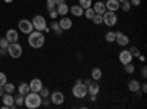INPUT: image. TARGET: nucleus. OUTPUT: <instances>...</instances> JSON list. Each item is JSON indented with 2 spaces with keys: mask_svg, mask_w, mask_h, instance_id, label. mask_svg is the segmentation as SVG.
<instances>
[{
  "mask_svg": "<svg viewBox=\"0 0 147 109\" xmlns=\"http://www.w3.org/2000/svg\"><path fill=\"white\" fill-rule=\"evenodd\" d=\"M6 53H7V49H3V47H0V55L3 56V55H6Z\"/></svg>",
  "mask_w": 147,
  "mask_h": 109,
  "instance_id": "nucleus-41",
  "label": "nucleus"
},
{
  "mask_svg": "<svg viewBox=\"0 0 147 109\" xmlns=\"http://www.w3.org/2000/svg\"><path fill=\"white\" fill-rule=\"evenodd\" d=\"M118 2H119V3H122V2H125V0H118Z\"/></svg>",
  "mask_w": 147,
  "mask_h": 109,
  "instance_id": "nucleus-46",
  "label": "nucleus"
},
{
  "mask_svg": "<svg viewBox=\"0 0 147 109\" xmlns=\"http://www.w3.org/2000/svg\"><path fill=\"white\" fill-rule=\"evenodd\" d=\"M91 5H93L91 0H80V6L82 9H88V7H91Z\"/></svg>",
  "mask_w": 147,
  "mask_h": 109,
  "instance_id": "nucleus-27",
  "label": "nucleus"
},
{
  "mask_svg": "<svg viewBox=\"0 0 147 109\" xmlns=\"http://www.w3.org/2000/svg\"><path fill=\"white\" fill-rule=\"evenodd\" d=\"M106 5V10H110V12H116L119 9V2L118 0H107V2L105 3Z\"/></svg>",
  "mask_w": 147,
  "mask_h": 109,
  "instance_id": "nucleus-14",
  "label": "nucleus"
},
{
  "mask_svg": "<svg viewBox=\"0 0 147 109\" xmlns=\"http://www.w3.org/2000/svg\"><path fill=\"white\" fill-rule=\"evenodd\" d=\"M13 99H15V106L18 108V106H22V105H24V99H25V96L19 93L16 97H13Z\"/></svg>",
  "mask_w": 147,
  "mask_h": 109,
  "instance_id": "nucleus-24",
  "label": "nucleus"
},
{
  "mask_svg": "<svg viewBox=\"0 0 147 109\" xmlns=\"http://www.w3.org/2000/svg\"><path fill=\"white\" fill-rule=\"evenodd\" d=\"M32 27L37 31H44V32L50 31V28H47V22H46L44 16H41V15H35L32 18Z\"/></svg>",
  "mask_w": 147,
  "mask_h": 109,
  "instance_id": "nucleus-4",
  "label": "nucleus"
},
{
  "mask_svg": "<svg viewBox=\"0 0 147 109\" xmlns=\"http://www.w3.org/2000/svg\"><path fill=\"white\" fill-rule=\"evenodd\" d=\"M7 83V78H6V74L5 72H0V86H5V84Z\"/></svg>",
  "mask_w": 147,
  "mask_h": 109,
  "instance_id": "nucleus-34",
  "label": "nucleus"
},
{
  "mask_svg": "<svg viewBox=\"0 0 147 109\" xmlns=\"http://www.w3.org/2000/svg\"><path fill=\"white\" fill-rule=\"evenodd\" d=\"M140 89L143 90V93H146L147 91V84H140Z\"/></svg>",
  "mask_w": 147,
  "mask_h": 109,
  "instance_id": "nucleus-40",
  "label": "nucleus"
},
{
  "mask_svg": "<svg viewBox=\"0 0 147 109\" xmlns=\"http://www.w3.org/2000/svg\"><path fill=\"white\" fill-rule=\"evenodd\" d=\"M131 6H140L141 5V0H129Z\"/></svg>",
  "mask_w": 147,
  "mask_h": 109,
  "instance_id": "nucleus-38",
  "label": "nucleus"
},
{
  "mask_svg": "<svg viewBox=\"0 0 147 109\" xmlns=\"http://www.w3.org/2000/svg\"><path fill=\"white\" fill-rule=\"evenodd\" d=\"M49 15H50V18H52V19H55L56 16H59V15H57V12H56V9H52V10H49Z\"/></svg>",
  "mask_w": 147,
  "mask_h": 109,
  "instance_id": "nucleus-37",
  "label": "nucleus"
},
{
  "mask_svg": "<svg viewBox=\"0 0 147 109\" xmlns=\"http://www.w3.org/2000/svg\"><path fill=\"white\" fill-rule=\"evenodd\" d=\"M59 27L62 28V31H68L72 28V19L68 18V16H63L62 19L59 21Z\"/></svg>",
  "mask_w": 147,
  "mask_h": 109,
  "instance_id": "nucleus-12",
  "label": "nucleus"
},
{
  "mask_svg": "<svg viewBox=\"0 0 147 109\" xmlns=\"http://www.w3.org/2000/svg\"><path fill=\"white\" fill-rule=\"evenodd\" d=\"M55 2V5L57 6V5H62V3H65V0H53Z\"/></svg>",
  "mask_w": 147,
  "mask_h": 109,
  "instance_id": "nucleus-42",
  "label": "nucleus"
},
{
  "mask_svg": "<svg viewBox=\"0 0 147 109\" xmlns=\"http://www.w3.org/2000/svg\"><path fill=\"white\" fill-rule=\"evenodd\" d=\"M82 83H84V84H85V86H88V84H90V83H91V80H85V81H82Z\"/></svg>",
  "mask_w": 147,
  "mask_h": 109,
  "instance_id": "nucleus-44",
  "label": "nucleus"
},
{
  "mask_svg": "<svg viewBox=\"0 0 147 109\" xmlns=\"http://www.w3.org/2000/svg\"><path fill=\"white\" fill-rule=\"evenodd\" d=\"M72 94L75 96L77 99H84L85 96L88 94L87 86H85L82 81H77V83H75V86L72 87Z\"/></svg>",
  "mask_w": 147,
  "mask_h": 109,
  "instance_id": "nucleus-3",
  "label": "nucleus"
},
{
  "mask_svg": "<svg viewBox=\"0 0 147 109\" xmlns=\"http://www.w3.org/2000/svg\"><path fill=\"white\" fill-rule=\"evenodd\" d=\"M84 15H85L87 19H93V16L96 15V12H94L93 7H88V9H84Z\"/></svg>",
  "mask_w": 147,
  "mask_h": 109,
  "instance_id": "nucleus-23",
  "label": "nucleus"
},
{
  "mask_svg": "<svg viewBox=\"0 0 147 109\" xmlns=\"http://www.w3.org/2000/svg\"><path fill=\"white\" fill-rule=\"evenodd\" d=\"M44 34L41 31H31L28 34V44L32 47V49H40V47L44 46Z\"/></svg>",
  "mask_w": 147,
  "mask_h": 109,
  "instance_id": "nucleus-2",
  "label": "nucleus"
},
{
  "mask_svg": "<svg viewBox=\"0 0 147 109\" xmlns=\"http://www.w3.org/2000/svg\"><path fill=\"white\" fill-rule=\"evenodd\" d=\"M41 87H43V83H41L40 78H34V80H31V83H30V90H31V91L38 93V90H40Z\"/></svg>",
  "mask_w": 147,
  "mask_h": 109,
  "instance_id": "nucleus-13",
  "label": "nucleus"
},
{
  "mask_svg": "<svg viewBox=\"0 0 147 109\" xmlns=\"http://www.w3.org/2000/svg\"><path fill=\"white\" fill-rule=\"evenodd\" d=\"M124 69H125L127 74H132V72L136 71V68H134V65H132L131 62H129V64H125V65H124Z\"/></svg>",
  "mask_w": 147,
  "mask_h": 109,
  "instance_id": "nucleus-31",
  "label": "nucleus"
},
{
  "mask_svg": "<svg viewBox=\"0 0 147 109\" xmlns=\"http://www.w3.org/2000/svg\"><path fill=\"white\" fill-rule=\"evenodd\" d=\"M119 9H122L124 12H128V10L131 9V3L128 2V0H125V2H122V3L119 5Z\"/></svg>",
  "mask_w": 147,
  "mask_h": 109,
  "instance_id": "nucleus-28",
  "label": "nucleus"
},
{
  "mask_svg": "<svg viewBox=\"0 0 147 109\" xmlns=\"http://www.w3.org/2000/svg\"><path fill=\"white\" fill-rule=\"evenodd\" d=\"M129 53L132 55V58H138V56L141 55V53H140V50H138V47H136V46L129 49Z\"/></svg>",
  "mask_w": 147,
  "mask_h": 109,
  "instance_id": "nucleus-32",
  "label": "nucleus"
},
{
  "mask_svg": "<svg viewBox=\"0 0 147 109\" xmlns=\"http://www.w3.org/2000/svg\"><path fill=\"white\" fill-rule=\"evenodd\" d=\"M93 9H94V12H96V14L103 15L105 12H106V5H105L103 2H96V3L93 5Z\"/></svg>",
  "mask_w": 147,
  "mask_h": 109,
  "instance_id": "nucleus-16",
  "label": "nucleus"
},
{
  "mask_svg": "<svg viewBox=\"0 0 147 109\" xmlns=\"http://www.w3.org/2000/svg\"><path fill=\"white\" fill-rule=\"evenodd\" d=\"M115 37H116V34H115L113 31H109V32H106V35H105L106 41H109V43H113V41H115Z\"/></svg>",
  "mask_w": 147,
  "mask_h": 109,
  "instance_id": "nucleus-25",
  "label": "nucleus"
},
{
  "mask_svg": "<svg viewBox=\"0 0 147 109\" xmlns=\"http://www.w3.org/2000/svg\"><path fill=\"white\" fill-rule=\"evenodd\" d=\"M102 75H103V72H102L100 68H93V71H91V78H93V80H96V81L100 80Z\"/></svg>",
  "mask_w": 147,
  "mask_h": 109,
  "instance_id": "nucleus-22",
  "label": "nucleus"
},
{
  "mask_svg": "<svg viewBox=\"0 0 147 109\" xmlns=\"http://www.w3.org/2000/svg\"><path fill=\"white\" fill-rule=\"evenodd\" d=\"M115 34H116L115 40H116V43H118L119 46H127V44L129 43V39H128V35H125L124 32L118 31V32H115Z\"/></svg>",
  "mask_w": 147,
  "mask_h": 109,
  "instance_id": "nucleus-11",
  "label": "nucleus"
},
{
  "mask_svg": "<svg viewBox=\"0 0 147 109\" xmlns=\"http://www.w3.org/2000/svg\"><path fill=\"white\" fill-rule=\"evenodd\" d=\"M49 96H50V102L53 105H62L65 102V96H63L62 91H55V93L49 94Z\"/></svg>",
  "mask_w": 147,
  "mask_h": 109,
  "instance_id": "nucleus-8",
  "label": "nucleus"
},
{
  "mask_svg": "<svg viewBox=\"0 0 147 109\" xmlns=\"http://www.w3.org/2000/svg\"><path fill=\"white\" fill-rule=\"evenodd\" d=\"M43 103V97L35 93V91H30L28 94H25V99H24V105H25L28 109H35V108H40Z\"/></svg>",
  "mask_w": 147,
  "mask_h": 109,
  "instance_id": "nucleus-1",
  "label": "nucleus"
},
{
  "mask_svg": "<svg viewBox=\"0 0 147 109\" xmlns=\"http://www.w3.org/2000/svg\"><path fill=\"white\" fill-rule=\"evenodd\" d=\"M7 53H9L10 58H13V59L21 58V55H22V46L18 44V41L16 43H10L9 47H7Z\"/></svg>",
  "mask_w": 147,
  "mask_h": 109,
  "instance_id": "nucleus-6",
  "label": "nucleus"
},
{
  "mask_svg": "<svg viewBox=\"0 0 147 109\" xmlns=\"http://www.w3.org/2000/svg\"><path fill=\"white\" fill-rule=\"evenodd\" d=\"M103 16V24L106 27H115L116 22H118V16H116V12H110V10H106L105 14L102 15Z\"/></svg>",
  "mask_w": 147,
  "mask_h": 109,
  "instance_id": "nucleus-5",
  "label": "nucleus"
},
{
  "mask_svg": "<svg viewBox=\"0 0 147 109\" xmlns=\"http://www.w3.org/2000/svg\"><path fill=\"white\" fill-rule=\"evenodd\" d=\"M5 2H6V3H10V2H13V0H5Z\"/></svg>",
  "mask_w": 147,
  "mask_h": 109,
  "instance_id": "nucleus-45",
  "label": "nucleus"
},
{
  "mask_svg": "<svg viewBox=\"0 0 147 109\" xmlns=\"http://www.w3.org/2000/svg\"><path fill=\"white\" fill-rule=\"evenodd\" d=\"M38 94L41 96L43 99H47V97H49V94H50V91H49L47 87H41V89L38 90Z\"/></svg>",
  "mask_w": 147,
  "mask_h": 109,
  "instance_id": "nucleus-26",
  "label": "nucleus"
},
{
  "mask_svg": "<svg viewBox=\"0 0 147 109\" xmlns=\"http://www.w3.org/2000/svg\"><path fill=\"white\" fill-rule=\"evenodd\" d=\"M141 75H143L144 78L147 77V68H146V66H143V68H141Z\"/></svg>",
  "mask_w": 147,
  "mask_h": 109,
  "instance_id": "nucleus-39",
  "label": "nucleus"
},
{
  "mask_svg": "<svg viewBox=\"0 0 147 109\" xmlns=\"http://www.w3.org/2000/svg\"><path fill=\"white\" fill-rule=\"evenodd\" d=\"M6 39L9 43H16L18 41V31L16 30H9L6 32Z\"/></svg>",
  "mask_w": 147,
  "mask_h": 109,
  "instance_id": "nucleus-18",
  "label": "nucleus"
},
{
  "mask_svg": "<svg viewBox=\"0 0 147 109\" xmlns=\"http://www.w3.org/2000/svg\"><path fill=\"white\" fill-rule=\"evenodd\" d=\"M52 28L56 31V34H57V35L62 34V28L59 27V22H53V24H52Z\"/></svg>",
  "mask_w": 147,
  "mask_h": 109,
  "instance_id": "nucleus-33",
  "label": "nucleus"
},
{
  "mask_svg": "<svg viewBox=\"0 0 147 109\" xmlns=\"http://www.w3.org/2000/svg\"><path fill=\"white\" fill-rule=\"evenodd\" d=\"M47 9L49 10H52V9H56V5H55V2H53V0H47Z\"/></svg>",
  "mask_w": 147,
  "mask_h": 109,
  "instance_id": "nucleus-36",
  "label": "nucleus"
},
{
  "mask_svg": "<svg viewBox=\"0 0 147 109\" xmlns=\"http://www.w3.org/2000/svg\"><path fill=\"white\" fill-rule=\"evenodd\" d=\"M94 24H96V25H100V24L103 22V16L102 15H99V14H96L94 16H93V19H91Z\"/></svg>",
  "mask_w": 147,
  "mask_h": 109,
  "instance_id": "nucleus-30",
  "label": "nucleus"
},
{
  "mask_svg": "<svg viewBox=\"0 0 147 109\" xmlns=\"http://www.w3.org/2000/svg\"><path fill=\"white\" fill-rule=\"evenodd\" d=\"M2 99H3V108H16L15 99H13V96H12V93H3Z\"/></svg>",
  "mask_w": 147,
  "mask_h": 109,
  "instance_id": "nucleus-9",
  "label": "nucleus"
},
{
  "mask_svg": "<svg viewBox=\"0 0 147 109\" xmlns=\"http://www.w3.org/2000/svg\"><path fill=\"white\" fill-rule=\"evenodd\" d=\"M18 91L21 93V94H24V96H25V94H28L31 90H30V84H27V83H21V86L18 87Z\"/></svg>",
  "mask_w": 147,
  "mask_h": 109,
  "instance_id": "nucleus-21",
  "label": "nucleus"
},
{
  "mask_svg": "<svg viewBox=\"0 0 147 109\" xmlns=\"http://www.w3.org/2000/svg\"><path fill=\"white\" fill-rule=\"evenodd\" d=\"M3 93H5V89H3L2 86H0V97H2V96H3Z\"/></svg>",
  "mask_w": 147,
  "mask_h": 109,
  "instance_id": "nucleus-43",
  "label": "nucleus"
},
{
  "mask_svg": "<svg viewBox=\"0 0 147 109\" xmlns=\"http://www.w3.org/2000/svg\"><path fill=\"white\" fill-rule=\"evenodd\" d=\"M18 27H19L21 32H24V34H30V32L34 30L32 22H31V21H28V19H21V21H19V24H18Z\"/></svg>",
  "mask_w": 147,
  "mask_h": 109,
  "instance_id": "nucleus-7",
  "label": "nucleus"
},
{
  "mask_svg": "<svg viewBox=\"0 0 147 109\" xmlns=\"http://www.w3.org/2000/svg\"><path fill=\"white\" fill-rule=\"evenodd\" d=\"M68 10H69V7H68L66 3L57 5V7H56V12H57V15H59V16H65V15H68Z\"/></svg>",
  "mask_w": 147,
  "mask_h": 109,
  "instance_id": "nucleus-19",
  "label": "nucleus"
},
{
  "mask_svg": "<svg viewBox=\"0 0 147 109\" xmlns=\"http://www.w3.org/2000/svg\"><path fill=\"white\" fill-rule=\"evenodd\" d=\"M69 12L74 15V16H82L84 15V9L80 6V5H74L69 7Z\"/></svg>",
  "mask_w": 147,
  "mask_h": 109,
  "instance_id": "nucleus-17",
  "label": "nucleus"
},
{
  "mask_svg": "<svg viewBox=\"0 0 147 109\" xmlns=\"http://www.w3.org/2000/svg\"><path fill=\"white\" fill-rule=\"evenodd\" d=\"M119 62L121 64H129L131 60H132V55L129 53V50H122V52H119Z\"/></svg>",
  "mask_w": 147,
  "mask_h": 109,
  "instance_id": "nucleus-10",
  "label": "nucleus"
},
{
  "mask_svg": "<svg viewBox=\"0 0 147 109\" xmlns=\"http://www.w3.org/2000/svg\"><path fill=\"white\" fill-rule=\"evenodd\" d=\"M87 90H88V94L90 96H97V93L100 91V86L97 83H90L87 86Z\"/></svg>",
  "mask_w": 147,
  "mask_h": 109,
  "instance_id": "nucleus-15",
  "label": "nucleus"
},
{
  "mask_svg": "<svg viewBox=\"0 0 147 109\" xmlns=\"http://www.w3.org/2000/svg\"><path fill=\"white\" fill-rule=\"evenodd\" d=\"M3 89H5L6 93H13V91H15V86H13L12 83H6L5 86H3Z\"/></svg>",
  "mask_w": 147,
  "mask_h": 109,
  "instance_id": "nucleus-29",
  "label": "nucleus"
},
{
  "mask_svg": "<svg viewBox=\"0 0 147 109\" xmlns=\"http://www.w3.org/2000/svg\"><path fill=\"white\" fill-rule=\"evenodd\" d=\"M128 89H129V91H132V93H138V91H140V83H138L137 80H131V81L128 83Z\"/></svg>",
  "mask_w": 147,
  "mask_h": 109,
  "instance_id": "nucleus-20",
  "label": "nucleus"
},
{
  "mask_svg": "<svg viewBox=\"0 0 147 109\" xmlns=\"http://www.w3.org/2000/svg\"><path fill=\"white\" fill-rule=\"evenodd\" d=\"M9 41H7V39L5 37V39H0V47H3V49H7L9 47Z\"/></svg>",
  "mask_w": 147,
  "mask_h": 109,
  "instance_id": "nucleus-35",
  "label": "nucleus"
}]
</instances>
